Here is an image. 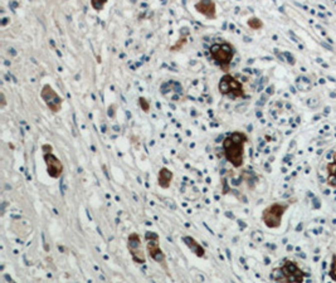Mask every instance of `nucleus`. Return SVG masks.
Masks as SVG:
<instances>
[{
  "label": "nucleus",
  "mask_w": 336,
  "mask_h": 283,
  "mask_svg": "<svg viewBox=\"0 0 336 283\" xmlns=\"http://www.w3.org/2000/svg\"><path fill=\"white\" fill-rule=\"evenodd\" d=\"M328 275L332 280L336 282V255L333 254L332 258H331V265H330V270H328Z\"/></svg>",
  "instance_id": "nucleus-17"
},
{
  "label": "nucleus",
  "mask_w": 336,
  "mask_h": 283,
  "mask_svg": "<svg viewBox=\"0 0 336 283\" xmlns=\"http://www.w3.org/2000/svg\"><path fill=\"white\" fill-rule=\"evenodd\" d=\"M183 242L185 243L186 247H188L191 252L194 253L198 258L207 257V254H205V249L202 247V244H200V243L198 242L195 238L190 237V235H185V237H183Z\"/></svg>",
  "instance_id": "nucleus-11"
},
{
  "label": "nucleus",
  "mask_w": 336,
  "mask_h": 283,
  "mask_svg": "<svg viewBox=\"0 0 336 283\" xmlns=\"http://www.w3.org/2000/svg\"><path fill=\"white\" fill-rule=\"evenodd\" d=\"M195 11L204 16L209 21H214L217 18V4L214 0H199L194 6Z\"/></svg>",
  "instance_id": "nucleus-10"
},
{
  "label": "nucleus",
  "mask_w": 336,
  "mask_h": 283,
  "mask_svg": "<svg viewBox=\"0 0 336 283\" xmlns=\"http://www.w3.org/2000/svg\"><path fill=\"white\" fill-rule=\"evenodd\" d=\"M210 56H212L213 61L222 68L224 72H228L232 65V61L235 56L234 47L232 44L227 43V42H222V43H214L210 46L209 48Z\"/></svg>",
  "instance_id": "nucleus-4"
},
{
  "label": "nucleus",
  "mask_w": 336,
  "mask_h": 283,
  "mask_svg": "<svg viewBox=\"0 0 336 283\" xmlns=\"http://www.w3.org/2000/svg\"><path fill=\"white\" fill-rule=\"evenodd\" d=\"M248 142V136L244 132L235 131L223 140L224 157L234 169H239L244 164V147Z\"/></svg>",
  "instance_id": "nucleus-1"
},
{
  "label": "nucleus",
  "mask_w": 336,
  "mask_h": 283,
  "mask_svg": "<svg viewBox=\"0 0 336 283\" xmlns=\"http://www.w3.org/2000/svg\"><path fill=\"white\" fill-rule=\"evenodd\" d=\"M290 208L288 203H272L263 209L261 219L268 229H278L282 225V219Z\"/></svg>",
  "instance_id": "nucleus-3"
},
{
  "label": "nucleus",
  "mask_w": 336,
  "mask_h": 283,
  "mask_svg": "<svg viewBox=\"0 0 336 283\" xmlns=\"http://www.w3.org/2000/svg\"><path fill=\"white\" fill-rule=\"evenodd\" d=\"M305 277V272L292 260H284L281 267L274 268L271 273V279L276 282L302 283Z\"/></svg>",
  "instance_id": "nucleus-2"
},
{
  "label": "nucleus",
  "mask_w": 336,
  "mask_h": 283,
  "mask_svg": "<svg viewBox=\"0 0 336 283\" xmlns=\"http://www.w3.org/2000/svg\"><path fill=\"white\" fill-rule=\"evenodd\" d=\"M139 106L141 107V110L144 111L145 113H149L150 112V102H149L148 100H146L145 97H140L139 98Z\"/></svg>",
  "instance_id": "nucleus-18"
},
{
  "label": "nucleus",
  "mask_w": 336,
  "mask_h": 283,
  "mask_svg": "<svg viewBox=\"0 0 336 283\" xmlns=\"http://www.w3.org/2000/svg\"><path fill=\"white\" fill-rule=\"evenodd\" d=\"M188 36H189V34H185V36H181V34H180V39H179V41L176 42V43L174 44V46L170 47V51L171 52L180 51V49L183 48V47L186 44V37H188Z\"/></svg>",
  "instance_id": "nucleus-15"
},
{
  "label": "nucleus",
  "mask_w": 336,
  "mask_h": 283,
  "mask_svg": "<svg viewBox=\"0 0 336 283\" xmlns=\"http://www.w3.org/2000/svg\"><path fill=\"white\" fill-rule=\"evenodd\" d=\"M326 171H327V176H326L327 185L336 188V152L333 154L332 161L326 165Z\"/></svg>",
  "instance_id": "nucleus-13"
},
{
  "label": "nucleus",
  "mask_w": 336,
  "mask_h": 283,
  "mask_svg": "<svg viewBox=\"0 0 336 283\" xmlns=\"http://www.w3.org/2000/svg\"><path fill=\"white\" fill-rule=\"evenodd\" d=\"M127 249H129L130 255H131L132 260L136 264H144L146 263V253L142 247L141 238L137 233H131L127 237Z\"/></svg>",
  "instance_id": "nucleus-8"
},
{
  "label": "nucleus",
  "mask_w": 336,
  "mask_h": 283,
  "mask_svg": "<svg viewBox=\"0 0 336 283\" xmlns=\"http://www.w3.org/2000/svg\"><path fill=\"white\" fill-rule=\"evenodd\" d=\"M42 150H43V160L47 166V174L52 179H60L65 171L63 162L53 154V147L51 145L44 144Z\"/></svg>",
  "instance_id": "nucleus-6"
},
{
  "label": "nucleus",
  "mask_w": 336,
  "mask_h": 283,
  "mask_svg": "<svg viewBox=\"0 0 336 283\" xmlns=\"http://www.w3.org/2000/svg\"><path fill=\"white\" fill-rule=\"evenodd\" d=\"M247 26H248L251 29H253V31H261V29L263 28L264 24L259 18L252 17V18H249L248 21H247Z\"/></svg>",
  "instance_id": "nucleus-14"
},
{
  "label": "nucleus",
  "mask_w": 336,
  "mask_h": 283,
  "mask_svg": "<svg viewBox=\"0 0 336 283\" xmlns=\"http://www.w3.org/2000/svg\"><path fill=\"white\" fill-rule=\"evenodd\" d=\"M41 97L44 101L46 106L48 107V110L52 111L53 113H58L62 108L63 100L61 98V96L58 95L55 91V88L51 85H44L43 88L41 91Z\"/></svg>",
  "instance_id": "nucleus-9"
},
{
  "label": "nucleus",
  "mask_w": 336,
  "mask_h": 283,
  "mask_svg": "<svg viewBox=\"0 0 336 283\" xmlns=\"http://www.w3.org/2000/svg\"><path fill=\"white\" fill-rule=\"evenodd\" d=\"M218 90H219L220 95L225 96L230 100L246 97V90H244L241 81L237 80L234 76L229 75V73H225L220 78L219 83H218Z\"/></svg>",
  "instance_id": "nucleus-5"
},
{
  "label": "nucleus",
  "mask_w": 336,
  "mask_h": 283,
  "mask_svg": "<svg viewBox=\"0 0 336 283\" xmlns=\"http://www.w3.org/2000/svg\"><path fill=\"white\" fill-rule=\"evenodd\" d=\"M109 0H91V7L93 8V11L96 12H101L105 8L106 3Z\"/></svg>",
  "instance_id": "nucleus-16"
},
{
  "label": "nucleus",
  "mask_w": 336,
  "mask_h": 283,
  "mask_svg": "<svg viewBox=\"0 0 336 283\" xmlns=\"http://www.w3.org/2000/svg\"><path fill=\"white\" fill-rule=\"evenodd\" d=\"M174 173L168 167H161L158 174V184L161 189H169L173 183Z\"/></svg>",
  "instance_id": "nucleus-12"
},
{
  "label": "nucleus",
  "mask_w": 336,
  "mask_h": 283,
  "mask_svg": "<svg viewBox=\"0 0 336 283\" xmlns=\"http://www.w3.org/2000/svg\"><path fill=\"white\" fill-rule=\"evenodd\" d=\"M0 96H2V106H0V108H4L7 106L6 95H4V92H2V93H0Z\"/></svg>",
  "instance_id": "nucleus-19"
},
{
  "label": "nucleus",
  "mask_w": 336,
  "mask_h": 283,
  "mask_svg": "<svg viewBox=\"0 0 336 283\" xmlns=\"http://www.w3.org/2000/svg\"><path fill=\"white\" fill-rule=\"evenodd\" d=\"M145 240H146V252H148L149 257H150L154 262L159 263V264H163L164 268L168 269V268H166V255L160 247V237H159L155 232H146Z\"/></svg>",
  "instance_id": "nucleus-7"
}]
</instances>
